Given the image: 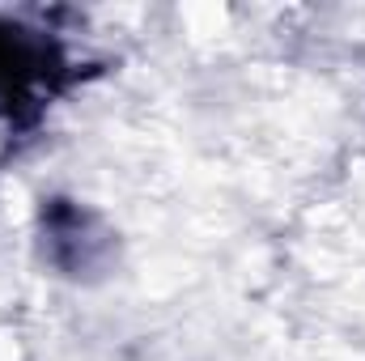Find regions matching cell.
Listing matches in <instances>:
<instances>
[{
  "label": "cell",
  "mask_w": 365,
  "mask_h": 361,
  "mask_svg": "<svg viewBox=\"0 0 365 361\" xmlns=\"http://www.w3.org/2000/svg\"><path fill=\"white\" fill-rule=\"evenodd\" d=\"M43 238L47 255L73 276L98 268V260L110 251V234L98 225V217L68 200H51V208L43 213Z\"/></svg>",
  "instance_id": "cell-2"
},
{
  "label": "cell",
  "mask_w": 365,
  "mask_h": 361,
  "mask_svg": "<svg viewBox=\"0 0 365 361\" xmlns=\"http://www.w3.org/2000/svg\"><path fill=\"white\" fill-rule=\"evenodd\" d=\"M56 51L47 39L0 21V111L17 115L21 106L38 111V93L51 90L56 77Z\"/></svg>",
  "instance_id": "cell-1"
}]
</instances>
